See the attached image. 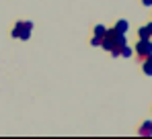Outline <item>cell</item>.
Instances as JSON below:
<instances>
[{"label": "cell", "mask_w": 152, "mask_h": 139, "mask_svg": "<svg viewBox=\"0 0 152 139\" xmlns=\"http://www.w3.org/2000/svg\"><path fill=\"white\" fill-rule=\"evenodd\" d=\"M134 53H136L140 59H144L146 55L152 53V41L150 39H138V43H136V47H134Z\"/></svg>", "instance_id": "6da1fadb"}, {"label": "cell", "mask_w": 152, "mask_h": 139, "mask_svg": "<svg viewBox=\"0 0 152 139\" xmlns=\"http://www.w3.org/2000/svg\"><path fill=\"white\" fill-rule=\"evenodd\" d=\"M31 29H33V23H31V21H23V23H21V33H19V39L27 41V39L31 37Z\"/></svg>", "instance_id": "7a4b0ae2"}, {"label": "cell", "mask_w": 152, "mask_h": 139, "mask_svg": "<svg viewBox=\"0 0 152 139\" xmlns=\"http://www.w3.org/2000/svg\"><path fill=\"white\" fill-rule=\"evenodd\" d=\"M138 133H140L142 137H152V121H144L142 127L138 129Z\"/></svg>", "instance_id": "3957f363"}, {"label": "cell", "mask_w": 152, "mask_h": 139, "mask_svg": "<svg viewBox=\"0 0 152 139\" xmlns=\"http://www.w3.org/2000/svg\"><path fill=\"white\" fill-rule=\"evenodd\" d=\"M142 72H144L146 76H152V53L142 59Z\"/></svg>", "instance_id": "277c9868"}, {"label": "cell", "mask_w": 152, "mask_h": 139, "mask_svg": "<svg viewBox=\"0 0 152 139\" xmlns=\"http://www.w3.org/2000/svg\"><path fill=\"white\" fill-rule=\"evenodd\" d=\"M117 33H124V35H127V29H129V23H127L126 19H119L117 23H115V27H113Z\"/></svg>", "instance_id": "5b68a950"}, {"label": "cell", "mask_w": 152, "mask_h": 139, "mask_svg": "<svg viewBox=\"0 0 152 139\" xmlns=\"http://www.w3.org/2000/svg\"><path fill=\"white\" fill-rule=\"evenodd\" d=\"M132 55H134V49H132V47L129 45H124L121 47V51H119V57H132Z\"/></svg>", "instance_id": "8992f818"}, {"label": "cell", "mask_w": 152, "mask_h": 139, "mask_svg": "<svg viewBox=\"0 0 152 139\" xmlns=\"http://www.w3.org/2000/svg\"><path fill=\"white\" fill-rule=\"evenodd\" d=\"M138 39H150V33H148L146 27H140L138 29Z\"/></svg>", "instance_id": "52a82bcc"}, {"label": "cell", "mask_w": 152, "mask_h": 139, "mask_svg": "<svg viewBox=\"0 0 152 139\" xmlns=\"http://www.w3.org/2000/svg\"><path fill=\"white\" fill-rule=\"evenodd\" d=\"M105 31H107V27H105V25H97V27H95V31H93V35L103 37V35H105Z\"/></svg>", "instance_id": "ba28073f"}, {"label": "cell", "mask_w": 152, "mask_h": 139, "mask_svg": "<svg viewBox=\"0 0 152 139\" xmlns=\"http://www.w3.org/2000/svg\"><path fill=\"white\" fill-rule=\"evenodd\" d=\"M21 23H23V21H19V23L15 25V29L10 31V35H12L15 39H19V33H21Z\"/></svg>", "instance_id": "9c48e42d"}, {"label": "cell", "mask_w": 152, "mask_h": 139, "mask_svg": "<svg viewBox=\"0 0 152 139\" xmlns=\"http://www.w3.org/2000/svg\"><path fill=\"white\" fill-rule=\"evenodd\" d=\"M101 39H103V37H97V35H93V39H91V45H93V47H101Z\"/></svg>", "instance_id": "30bf717a"}, {"label": "cell", "mask_w": 152, "mask_h": 139, "mask_svg": "<svg viewBox=\"0 0 152 139\" xmlns=\"http://www.w3.org/2000/svg\"><path fill=\"white\" fill-rule=\"evenodd\" d=\"M144 27L148 29V33H150V35H152V21H150V23H148V25H144Z\"/></svg>", "instance_id": "8fae6325"}, {"label": "cell", "mask_w": 152, "mask_h": 139, "mask_svg": "<svg viewBox=\"0 0 152 139\" xmlns=\"http://www.w3.org/2000/svg\"><path fill=\"white\" fill-rule=\"evenodd\" d=\"M142 4L144 6H152V0H142Z\"/></svg>", "instance_id": "7c38bea8"}, {"label": "cell", "mask_w": 152, "mask_h": 139, "mask_svg": "<svg viewBox=\"0 0 152 139\" xmlns=\"http://www.w3.org/2000/svg\"><path fill=\"white\" fill-rule=\"evenodd\" d=\"M150 41H152V35H150Z\"/></svg>", "instance_id": "4fadbf2b"}]
</instances>
